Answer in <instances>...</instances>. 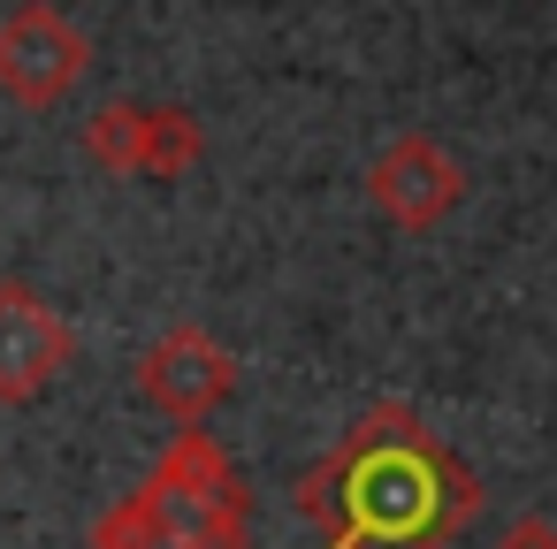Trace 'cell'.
Instances as JSON below:
<instances>
[{"label": "cell", "instance_id": "1", "mask_svg": "<svg viewBox=\"0 0 557 549\" xmlns=\"http://www.w3.org/2000/svg\"><path fill=\"white\" fill-rule=\"evenodd\" d=\"M207 153V123L191 108H169V100H108L92 108L85 123V161L108 169V176H191Z\"/></svg>", "mask_w": 557, "mask_h": 549}, {"label": "cell", "instance_id": "2", "mask_svg": "<svg viewBox=\"0 0 557 549\" xmlns=\"http://www.w3.org/2000/svg\"><path fill=\"white\" fill-rule=\"evenodd\" d=\"M138 496L161 503L184 526L237 534V541H245V519H252V488H245V473L230 465V450L207 427H176V442L153 458V473L138 481Z\"/></svg>", "mask_w": 557, "mask_h": 549}, {"label": "cell", "instance_id": "3", "mask_svg": "<svg viewBox=\"0 0 557 549\" xmlns=\"http://www.w3.org/2000/svg\"><path fill=\"white\" fill-rule=\"evenodd\" d=\"M92 70V39L54 9V0H24L0 16V92L16 108H62Z\"/></svg>", "mask_w": 557, "mask_h": 549}, {"label": "cell", "instance_id": "4", "mask_svg": "<svg viewBox=\"0 0 557 549\" xmlns=\"http://www.w3.org/2000/svg\"><path fill=\"white\" fill-rule=\"evenodd\" d=\"M367 199L389 229L405 237H428L443 229L458 207H466V169L450 146H435L428 130H397L374 161H367Z\"/></svg>", "mask_w": 557, "mask_h": 549}, {"label": "cell", "instance_id": "5", "mask_svg": "<svg viewBox=\"0 0 557 549\" xmlns=\"http://www.w3.org/2000/svg\"><path fill=\"white\" fill-rule=\"evenodd\" d=\"M138 397L161 404L176 427H207V412L237 397V351L207 336L199 321H176L138 351Z\"/></svg>", "mask_w": 557, "mask_h": 549}, {"label": "cell", "instance_id": "6", "mask_svg": "<svg viewBox=\"0 0 557 549\" xmlns=\"http://www.w3.org/2000/svg\"><path fill=\"white\" fill-rule=\"evenodd\" d=\"M77 359V328L24 283V275H0V404H32L47 397Z\"/></svg>", "mask_w": 557, "mask_h": 549}, {"label": "cell", "instance_id": "7", "mask_svg": "<svg viewBox=\"0 0 557 549\" xmlns=\"http://www.w3.org/2000/svg\"><path fill=\"white\" fill-rule=\"evenodd\" d=\"M92 549H245V541H237V534L184 526V519H169L161 503H146V496L131 488L123 503H108V511L92 519Z\"/></svg>", "mask_w": 557, "mask_h": 549}, {"label": "cell", "instance_id": "8", "mask_svg": "<svg viewBox=\"0 0 557 549\" xmlns=\"http://www.w3.org/2000/svg\"><path fill=\"white\" fill-rule=\"evenodd\" d=\"M496 549H557V519L549 511H519L496 526Z\"/></svg>", "mask_w": 557, "mask_h": 549}]
</instances>
